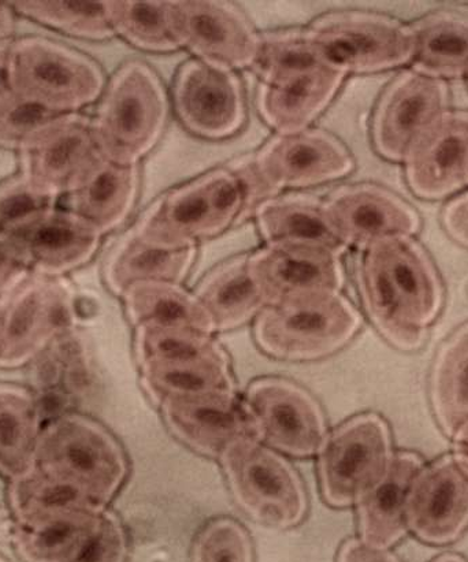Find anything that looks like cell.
Instances as JSON below:
<instances>
[{
	"label": "cell",
	"instance_id": "obj_1",
	"mask_svg": "<svg viewBox=\"0 0 468 562\" xmlns=\"http://www.w3.org/2000/svg\"><path fill=\"white\" fill-rule=\"evenodd\" d=\"M356 282L367 316L387 342L403 352L426 344L444 307V288L414 237H390L361 249Z\"/></svg>",
	"mask_w": 468,
	"mask_h": 562
},
{
	"label": "cell",
	"instance_id": "obj_2",
	"mask_svg": "<svg viewBox=\"0 0 468 562\" xmlns=\"http://www.w3.org/2000/svg\"><path fill=\"white\" fill-rule=\"evenodd\" d=\"M253 70L259 79L256 108L277 133L309 130L347 77L322 58L305 30L261 36Z\"/></svg>",
	"mask_w": 468,
	"mask_h": 562
},
{
	"label": "cell",
	"instance_id": "obj_3",
	"mask_svg": "<svg viewBox=\"0 0 468 562\" xmlns=\"http://www.w3.org/2000/svg\"><path fill=\"white\" fill-rule=\"evenodd\" d=\"M258 204L247 167L239 161L160 194L132 231L155 247L197 248L243 222Z\"/></svg>",
	"mask_w": 468,
	"mask_h": 562
},
{
	"label": "cell",
	"instance_id": "obj_4",
	"mask_svg": "<svg viewBox=\"0 0 468 562\" xmlns=\"http://www.w3.org/2000/svg\"><path fill=\"white\" fill-rule=\"evenodd\" d=\"M11 544L24 562H74L91 543L105 510L33 469L9 482Z\"/></svg>",
	"mask_w": 468,
	"mask_h": 562
},
{
	"label": "cell",
	"instance_id": "obj_5",
	"mask_svg": "<svg viewBox=\"0 0 468 562\" xmlns=\"http://www.w3.org/2000/svg\"><path fill=\"white\" fill-rule=\"evenodd\" d=\"M35 469L100 510L108 508L127 474L116 439L80 414L59 415L43 426Z\"/></svg>",
	"mask_w": 468,
	"mask_h": 562
},
{
	"label": "cell",
	"instance_id": "obj_6",
	"mask_svg": "<svg viewBox=\"0 0 468 562\" xmlns=\"http://www.w3.org/2000/svg\"><path fill=\"white\" fill-rule=\"evenodd\" d=\"M169 98L160 77L142 60H130L110 80L92 121L104 159L137 166L159 143L169 120Z\"/></svg>",
	"mask_w": 468,
	"mask_h": 562
},
{
	"label": "cell",
	"instance_id": "obj_7",
	"mask_svg": "<svg viewBox=\"0 0 468 562\" xmlns=\"http://www.w3.org/2000/svg\"><path fill=\"white\" fill-rule=\"evenodd\" d=\"M360 326L358 310L343 293H326L266 307L256 316L254 336L272 358L310 361L338 352Z\"/></svg>",
	"mask_w": 468,
	"mask_h": 562
},
{
	"label": "cell",
	"instance_id": "obj_8",
	"mask_svg": "<svg viewBox=\"0 0 468 562\" xmlns=\"http://www.w3.org/2000/svg\"><path fill=\"white\" fill-rule=\"evenodd\" d=\"M11 91L57 115L76 114L104 92V75L91 58L43 37L10 44Z\"/></svg>",
	"mask_w": 468,
	"mask_h": 562
},
{
	"label": "cell",
	"instance_id": "obj_9",
	"mask_svg": "<svg viewBox=\"0 0 468 562\" xmlns=\"http://www.w3.org/2000/svg\"><path fill=\"white\" fill-rule=\"evenodd\" d=\"M239 508L261 525L291 528L308 514V495L293 467L255 437L238 439L221 456Z\"/></svg>",
	"mask_w": 468,
	"mask_h": 562
},
{
	"label": "cell",
	"instance_id": "obj_10",
	"mask_svg": "<svg viewBox=\"0 0 468 562\" xmlns=\"http://www.w3.org/2000/svg\"><path fill=\"white\" fill-rule=\"evenodd\" d=\"M305 32L322 58L345 75L381 74L414 59L411 26L387 15L338 11L320 16Z\"/></svg>",
	"mask_w": 468,
	"mask_h": 562
},
{
	"label": "cell",
	"instance_id": "obj_11",
	"mask_svg": "<svg viewBox=\"0 0 468 562\" xmlns=\"http://www.w3.org/2000/svg\"><path fill=\"white\" fill-rule=\"evenodd\" d=\"M76 323L75 292L63 277H27L0 310V369L30 364Z\"/></svg>",
	"mask_w": 468,
	"mask_h": 562
},
{
	"label": "cell",
	"instance_id": "obj_12",
	"mask_svg": "<svg viewBox=\"0 0 468 562\" xmlns=\"http://www.w3.org/2000/svg\"><path fill=\"white\" fill-rule=\"evenodd\" d=\"M393 456L392 436L380 415L355 416L328 434L317 452V475L327 505L358 504L387 474Z\"/></svg>",
	"mask_w": 468,
	"mask_h": 562
},
{
	"label": "cell",
	"instance_id": "obj_13",
	"mask_svg": "<svg viewBox=\"0 0 468 562\" xmlns=\"http://www.w3.org/2000/svg\"><path fill=\"white\" fill-rule=\"evenodd\" d=\"M248 164L266 199L286 189L325 186L355 170L348 148L331 133L312 127L277 133Z\"/></svg>",
	"mask_w": 468,
	"mask_h": 562
},
{
	"label": "cell",
	"instance_id": "obj_14",
	"mask_svg": "<svg viewBox=\"0 0 468 562\" xmlns=\"http://www.w3.org/2000/svg\"><path fill=\"white\" fill-rule=\"evenodd\" d=\"M243 404L258 441L292 458L320 452L327 436L325 416L316 400L297 383L281 378L255 381Z\"/></svg>",
	"mask_w": 468,
	"mask_h": 562
},
{
	"label": "cell",
	"instance_id": "obj_15",
	"mask_svg": "<svg viewBox=\"0 0 468 562\" xmlns=\"http://www.w3.org/2000/svg\"><path fill=\"white\" fill-rule=\"evenodd\" d=\"M448 109L447 82L412 69L403 71L378 99L371 120L372 147L381 158L404 164Z\"/></svg>",
	"mask_w": 468,
	"mask_h": 562
},
{
	"label": "cell",
	"instance_id": "obj_16",
	"mask_svg": "<svg viewBox=\"0 0 468 562\" xmlns=\"http://www.w3.org/2000/svg\"><path fill=\"white\" fill-rule=\"evenodd\" d=\"M169 20L181 48L197 59L233 71L253 69L261 35L236 5L211 0L169 2Z\"/></svg>",
	"mask_w": 468,
	"mask_h": 562
},
{
	"label": "cell",
	"instance_id": "obj_17",
	"mask_svg": "<svg viewBox=\"0 0 468 562\" xmlns=\"http://www.w3.org/2000/svg\"><path fill=\"white\" fill-rule=\"evenodd\" d=\"M178 121L193 136L225 140L247 122V99L236 71L189 59L172 86Z\"/></svg>",
	"mask_w": 468,
	"mask_h": 562
},
{
	"label": "cell",
	"instance_id": "obj_18",
	"mask_svg": "<svg viewBox=\"0 0 468 562\" xmlns=\"http://www.w3.org/2000/svg\"><path fill=\"white\" fill-rule=\"evenodd\" d=\"M409 531L423 543H454L468 528V459L444 456L423 465L411 483L405 505Z\"/></svg>",
	"mask_w": 468,
	"mask_h": 562
},
{
	"label": "cell",
	"instance_id": "obj_19",
	"mask_svg": "<svg viewBox=\"0 0 468 562\" xmlns=\"http://www.w3.org/2000/svg\"><path fill=\"white\" fill-rule=\"evenodd\" d=\"M343 256L300 245H265L249 255V267L266 307L315 294L342 293Z\"/></svg>",
	"mask_w": 468,
	"mask_h": 562
},
{
	"label": "cell",
	"instance_id": "obj_20",
	"mask_svg": "<svg viewBox=\"0 0 468 562\" xmlns=\"http://www.w3.org/2000/svg\"><path fill=\"white\" fill-rule=\"evenodd\" d=\"M325 204L347 248L361 250L390 237H414L421 231V216L410 203L372 183L337 188Z\"/></svg>",
	"mask_w": 468,
	"mask_h": 562
},
{
	"label": "cell",
	"instance_id": "obj_21",
	"mask_svg": "<svg viewBox=\"0 0 468 562\" xmlns=\"http://www.w3.org/2000/svg\"><path fill=\"white\" fill-rule=\"evenodd\" d=\"M100 158L92 120L77 113L59 115L22 149L21 175L59 196Z\"/></svg>",
	"mask_w": 468,
	"mask_h": 562
},
{
	"label": "cell",
	"instance_id": "obj_22",
	"mask_svg": "<svg viewBox=\"0 0 468 562\" xmlns=\"http://www.w3.org/2000/svg\"><path fill=\"white\" fill-rule=\"evenodd\" d=\"M405 181L426 202L456 196L468 188V111L443 116L404 161Z\"/></svg>",
	"mask_w": 468,
	"mask_h": 562
},
{
	"label": "cell",
	"instance_id": "obj_23",
	"mask_svg": "<svg viewBox=\"0 0 468 562\" xmlns=\"http://www.w3.org/2000/svg\"><path fill=\"white\" fill-rule=\"evenodd\" d=\"M156 403L198 394L236 392L230 359L216 341L176 344L138 364Z\"/></svg>",
	"mask_w": 468,
	"mask_h": 562
},
{
	"label": "cell",
	"instance_id": "obj_24",
	"mask_svg": "<svg viewBox=\"0 0 468 562\" xmlns=\"http://www.w3.org/2000/svg\"><path fill=\"white\" fill-rule=\"evenodd\" d=\"M169 430L189 448L221 459L238 439L255 437L236 392L166 398L159 403Z\"/></svg>",
	"mask_w": 468,
	"mask_h": 562
},
{
	"label": "cell",
	"instance_id": "obj_25",
	"mask_svg": "<svg viewBox=\"0 0 468 562\" xmlns=\"http://www.w3.org/2000/svg\"><path fill=\"white\" fill-rule=\"evenodd\" d=\"M102 237L70 211L53 210L9 238L33 274L63 277L89 263Z\"/></svg>",
	"mask_w": 468,
	"mask_h": 562
},
{
	"label": "cell",
	"instance_id": "obj_26",
	"mask_svg": "<svg viewBox=\"0 0 468 562\" xmlns=\"http://www.w3.org/2000/svg\"><path fill=\"white\" fill-rule=\"evenodd\" d=\"M138 189V166L119 165L102 157L68 192V211L104 236L130 218Z\"/></svg>",
	"mask_w": 468,
	"mask_h": 562
},
{
	"label": "cell",
	"instance_id": "obj_27",
	"mask_svg": "<svg viewBox=\"0 0 468 562\" xmlns=\"http://www.w3.org/2000/svg\"><path fill=\"white\" fill-rule=\"evenodd\" d=\"M253 215L266 245L323 248L342 256L347 250L333 225L325 200L312 194H276L256 205Z\"/></svg>",
	"mask_w": 468,
	"mask_h": 562
},
{
	"label": "cell",
	"instance_id": "obj_28",
	"mask_svg": "<svg viewBox=\"0 0 468 562\" xmlns=\"http://www.w3.org/2000/svg\"><path fill=\"white\" fill-rule=\"evenodd\" d=\"M422 467L420 456L394 453L387 474L356 504L361 541L375 548L389 549L405 537L409 532L406 497Z\"/></svg>",
	"mask_w": 468,
	"mask_h": 562
},
{
	"label": "cell",
	"instance_id": "obj_29",
	"mask_svg": "<svg viewBox=\"0 0 468 562\" xmlns=\"http://www.w3.org/2000/svg\"><path fill=\"white\" fill-rule=\"evenodd\" d=\"M197 260V248L166 249L144 243L130 231L110 250L103 266L105 285L121 296L144 282L178 283L186 280Z\"/></svg>",
	"mask_w": 468,
	"mask_h": 562
},
{
	"label": "cell",
	"instance_id": "obj_30",
	"mask_svg": "<svg viewBox=\"0 0 468 562\" xmlns=\"http://www.w3.org/2000/svg\"><path fill=\"white\" fill-rule=\"evenodd\" d=\"M194 296L202 304L214 331H230L256 318L266 308L249 267V255H239L211 270L199 282Z\"/></svg>",
	"mask_w": 468,
	"mask_h": 562
},
{
	"label": "cell",
	"instance_id": "obj_31",
	"mask_svg": "<svg viewBox=\"0 0 468 562\" xmlns=\"http://www.w3.org/2000/svg\"><path fill=\"white\" fill-rule=\"evenodd\" d=\"M42 430L35 394L15 383H0V476L11 482L35 469Z\"/></svg>",
	"mask_w": 468,
	"mask_h": 562
},
{
	"label": "cell",
	"instance_id": "obj_32",
	"mask_svg": "<svg viewBox=\"0 0 468 562\" xmlns=\"http://www.w3.org/2000/svg\"><path fill=\"white\" fill-rule=\"evenodd\" d=\"M415 53L412 70L434 79L468 76V19L438 13L411 26Z\"/></svg>",
	"mask_w": 468,
	"mask_h": 562
},
{
	"label": "cell",
	"instance_id": "obj_33",
	"mask_svg": "<svg viewBox=\"0 0 468 562\" xmlns=\"http://www.w3.org/2000/svg\"><path fill=\"white\" fill-rule=\"evenodd\" d=\"M431 403L439 428L454 438L468 422V323L442 345L434 358Z\"/></svg>",
	"mask_w": 468,
	"mask_h": 562
},
{
	"label": "cell",
	"instance_id": "obj_34",
	"mask_svg": "<svg viewBox=\"0 0 468 562\" xmlns=\"http://www.w3.org/2000/svg\"><path fill=\"white\" fill-rule=\"evenodd\" d=\"M132 325L187 327L213 334L208 314L193 293L178 283L144 282L122 294Z\"/></svg>",
	"mask_w": 468,
	"mask_h": 562
},
{
	"label": "cell",
	"instance_id": "obj_35",
	"mask_svg": "<svg viewBox=\"0 0 468 562\" xmlns=\"http://www.w3.org/2000/svg\"><path fill=\"white\" fill-rule=\"evenodd\" d=\"M108 11L115 35L142 52L167 54L180 49L169 20V2L114 0Z\"/></svg>",
	"mask_w": 468,
	"mask_h": 562
},
{
	"label": "cell",
	"instance_id": "obj_36",
	"mask_svg": "<svg viewBox=\"0 0 468 562\" xmlns=\"http://www.w3.org/2000/svg\"><path fill=\"white\" fill-rule=\"evenodd\" d=\"M10 4L26 19L83 41L103 42L116 36L105 2L19 0Z\"/></svg>",
	"mask_w": 468,
	"mask_h": 562
},
{
	"label": "cell",
	"instance_id": "obj_37",
	"mask_svg": "<svg viewBox=\"0 0 468 562\" xmlns=\"http://www.w3.org/2000/svg\"><path fill=\"white\" fill-rule=\"evenodd\" d=\"M57 199L22 175L0 183V237H13L55 210Z\"/></svg>",
	"mask_w": 468,
	"mask_h": 562
},
{
	"label": "cell",
	"instance_id": "obj_38",
	"mask_svg": "<svg viewBox=\"0 0 468 562\" xmlns=\"http://www.w3.org/2000/svg\"><path fill=\"white\" fill-rule=\"evenodd\" d=\"M58 116L10 89L0 97V147L21 153Z\"/></svg>",
	"mask_w": 468,
	"mask_h": 562
},
{
	"label": "cell",
	"instance_id": "obj_39",
	"mask_svg": "<svg viewBox=\"0 0 468 562\" xmlns=\"http://www.w3.org/2000/svg\"><path fill=\"white\" fill-rule=\"evenodd\" d=\"M192 562H253L247 531L231 519L211 521L194 541Z\"/></svg>",
	"mask_w": 468,
	"mask_h": 562
},
{
	"label": "cell",
	"instance_id": "obj_40",
	"mask_svg": "<svg viewBox=\"0 0 468 562\" xmlns=\"http://www.w3.org/2000/svg\"><path fill=\"white\" fill-rule=\"evenodd\" d=\"M127 538L121 520L105 510L97 536L74 562H125Z\"/></svg>",
	"mask_w": 468,
	"mask_h": 562
},
{
	"label": "cell",
	"instance_id": "obj_41",
	"mask_svg": "<svg viewBox=\"0 0 468 562\" xmlns=\"http://www.w3.org/2000/svg\"><path fill=\"white\" fill-rule=\"evenodd\" d=\"M31 276V269L10 238L0 237V296H8Z\"/></svg>",
	"mask_w": 468,
	"mask_h": 562
},
{
	"label": "cell",
	"instance_id": "obj_42",
	"mask_svg": "<svg viewBox=\"0 0 468 562\" xmlns=\"http://www.w3.org/2000/svg\"><path fill=\"white\" fill-rule=\"evenodd\" d=\"M442 224L456 244L468 249V191L456 194L444 205Z\"/></svg>",
	"mask_w": 468,
	"mask_h": 562
},
{
	"label": "cell",
	"instance_id": "obj_43",
	"mask_svg": "<svg viewBox=\"0 0 468 562\" xmlns=\"http://www.w3.org/2000/svg\"><path fill=\"white\" fill-rule=\"evenodd\" d=\"M338 562H400L388 549L367 544L361 539H349L339 549Z\"/></svg>",
	"mask_w": 468,
	"mask_h": 562
},
{
	"label": "cell",
	"instance_id": "obj_44",
	"mask_svg": "<svg viewBox=\"0 0 468 562\" xmlns=\"http://www.w3.org/2000/svg\"><path fill=\"white\" fill-rule=\"evenodd\" d=\"M9 49L10 43H0V97L10 91Z\"/></svg>",
	"mask_w": 468,
	"mask_h": 562
},
{
	"label": "cell",
	"instance_id": "obj_45",
	"mask_svg": "<svg viewBox=\"0 0 468 562\" xmlns=\"http://www.w3.org/2000/svg\"><path fill=\"white\" fill-rule=\"evenodd\" d=\"M15 22L10 5L0 3V43L4 42L14 32Z\"/></svg>",
	"mask_w": 468,
	"mask_h": 562
},
{
	"label": "cell",
	"instance_id": "obj_46",
	"mask_svg": "<svg viewBox=\"0 0 468 562\" xmlns=\"http://www.w3.org/2000/svg\"><path fill=\"white\" fill-rule=\"evenodd\" d=\"M456 453L464 454L468 459V422L455 434Z\"/></svg>",
	"mask_w": 468,
	"mask_h": 562
},
{
	"label": "cell",
	"instance_id": "obj_47",
	"mask_svg": "<svg viewBox=\"0 0 468 562\" xmlns=\"http://www.w3.org/2000/svg\"><path fill=\"white\" fill-rule=\"evenodd\" d=\"M10 516L8 492L4 493L2 481H0V526L5 521V517Z\"/></svg>",
	"mask_w": 468,
	"mask_h": 562
},
{
	"label": "cell",
	"instance_id": "obj_48",
	"mask_svg": "<svg viewBox=\"0 0 468 562\" xmlns=\"http://www.w3.org/2000/svg\"><path fill=\"white\" fill-rule=\"evenodd\" d=\"M433 562H467L464 558H460V555L456 554H444L442 558H438L436 561Z\"/></svg>",
	"mask_w": 468,
	"mask_h": 562
},
{
	"label": "cell",
	"instance_id": "obj_49",
	"mask_svg": "<svg viewBox=\"0 0 468 562\" xmlns=\"http://www.w3.org/2000/svg\"><path fill=\"white\" fill-rule=\"evenodd\" d=\"M0 562H9V561L3 559L2 555H0Z\"/></svg>",
	"mask_w": 468,
	"mask_h": 562
}]
</instances>
